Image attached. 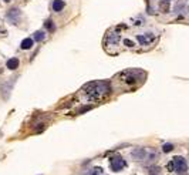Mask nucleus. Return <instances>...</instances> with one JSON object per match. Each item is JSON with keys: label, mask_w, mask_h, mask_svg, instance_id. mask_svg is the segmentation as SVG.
<instances>
[{"label": "nucleus", "mask_w": 189, "mask_h": 175, "mask_svg": "<svg viewBox=\"0 0 189 175\" xmlns=\"http://www.w3.org/2000/svg\"><path fill=\"white\" fill-rule=\"evenodd\" d=\"M101 172H103V170H101V168H94V170L91 171L90 175H101Z\"/></svg>", "instance_id": "nucleus-13"}, {"label": "nucleus", "mask_w": 189, "mask_h": 175, "mask_svg": "<svg viewBox=\"0 0 189 175\" xmlns=\"http://www.w3.org/2000/svg\"><path fill=\"white\" fill-rule=\"evenodd\" d=\"M131 157L136 161H140V162H154L158 159V154H156V151L151 150V148H136L131 152Z\"/></svg>", "instance_id": "nucleus-2"}, {"label": "nucleus", "mask_w": 189, "mask_h": 175, "mask_svg": "<svg viewBox=\"0 0 189 175\" xmlns=\"http://www.w3.org/2000/svg\"><path fill=\"white\" fill-rule=\"evenodd\" d=\"M168 170L169 171H173L176 174H185L188 171V162L184 157H173L168 164Z\"/></svg>", "instance_id": "nucleus-3"}, {"label": "nucleus", "mask_w": 189, "mask_h": 175, "mask_svg": "<svg viewBox=\"0 0 189 175\" xmlns=\"http://www.w3.org/2000/svg\"><path fill=\"white\" fill-rule=\"evenodd\" d=\"M33 38H24V40H23V42H21V44H20V47L21 49H23V50H29V49H31V47H33Z\"/></svg>", "instance_id": "nucleus-7"}, {"label": "nucleus", "mask_w": 189, "mask_h": 175, "mask_svg": "<svg viewBox=\"0 0 189 175\" xmlns=\"http://www.w3.org/2000/svg\"><path fill=\"white\" fill-rule=\"evenodd\" d=\"M63 7H64V2H63V0H54L53 2V10L60 12Z\"/></svg>", "instance_id": "nucleus-9"}, {"label": "nucleus", "mask_w": 189, "mask_h": 175, "mask_svg": "<svg viewBox=\"0 0 189 175\" xmlns=\"http://www.w3.org/2000/svg\"><path fill=\"white\" fill-rule=\"evenodd\" d=\"M81 93L88 101H98L110 93V87L104 81H91L82 87Z\"/></svg>", "instance_id": "nucleus-1"}, {"label": "nucleus", "mask_w": 189, "mask_h": 175, "mask_svg": "<svg viewBox=\"0 0 189 175\" xmlns=\"http://www.w3.org/2000/svg\"><path fill=\"white\" fill-rule=\"evenodd\" d=\"M124 43H125L127 46H129V47H134V43H132L131 40H124Z\"/></svg>", "instance_id": "nucleus-15"}, {"label": "nucleus", "mask_w": 189, "mask_h": 175, "mask_svg": "<svg viewBox=\"0 0 189 175\" xmlns=\"http://www.w3.org/2000/svg\"><path fill=\"white\" fill-rule=\"evenodd\" d=\"M19 67V58H10L7 61V68L9 70H16Z\"/></svg>", "instance_id": "nucleus-8"}, {"label": "nucleus", "mask_w": 189, "mask_h": 175, "mask_svg": "<svg viewBox=\"0 0 189 175\" xmlns=\"http://www.w3.org/2000/svg\"><path fill=\"white\" fill-rule=\"evenodd\" d=\"M4 2H10V0H4Z\"/></svg>", "instance_id": "nucleus-16"}, {"label": "nucleus", "mask_w": 189, "mask_h": 175, "mask_svg": "<svg viewBox=\"0 0 189 175\" xmlns=\"http://www.w3.org/2000/svg\"><path fill=\"white\" fill-rule=\"evenodd\" d=\"M33 36H34V40H36V42H43V40L45 38L44 33H43V31H40V30H38V31H36Z\"/></svg>", "instance_id": "nucleus-10"}, {"label": "nucleus", "mask_w": 189, "mask_h": 175, "mask_svg": "<svg viewBox=\"0 0 189 175\" xmlns=\"http://www.w3.org/2000/svg\"><path fill=\"white\" fill-rule=\"evenodd\" d=\"M154 38L155 37H154L152 34H140V36H138V42L144 46V44H151V43L154 42Z\"/></svg>", "instance_id": "nucleus-5"}, {"label": "nucleus", "mask_w": 189, "mask_h": 175, "mask_svg": "<svg viewBox=\"0 0 189 175\" xmlns=\"http://www.w3.org/2000/svg\"><path fill=\"white\" fill-rule=\"evenodd\" d=\"M16 16H19V17H20V10H19V9H12V10H10V12L7 13L9 20H12L13 23H16V21H17Z\"/></svg>", "instance_id": "nucleus-6"}, {"label": "nucleus", "mask_w": 189, "mask_h": 175, "mask_svg": "<svg viewBox=\"0 0 189 175\" xmlns=\"http://www.w3.org/2000/svg\"><path fill=\"white\" fill-rule=\"evenodd\" d=\"M125 165H127V162H125V159H124L121 155H114V157L110 159V167H111V170L114 172H118V171H121V170H124Z\"/></svg>", "instance_id": "nucleus-4"}, {"label": "nucleus", "mask_w": 189, "mask_h": 175, "mask_svg": "<svg viewBox=\"0 0 189 175\" xmlns=\"http://www.w3.org/2000/svg\"><path fill=\"white\" fill-rule=\"evenodd\" d=\"M166 2H168V0H166Z\"/></svg>", "instance_id": "nucleus-17"}, {"label": "nucleus", "mask_w": 189, "mask_h": 175, "mask_svg": "<svg viewBox=\"0 0 189 175\" xmlns=\"http://www.w3.org/2000/svg\"><path fill=\"white\" fill-rule=\"evenodd\" d=\"M172 150H173L172 144H165V145L162 147V151H164V152H171Z\"/></svg>", "instance_id": "nucleus-11"}, {"label": "nucleus", "mask_w": 189, "mask_h": 175, "mask_svg": "<svg viewBox=\"0 0 189 175\" xmlns=\"http://www.w3.org/2000/svg\"><path fill=\"white\" fill-rule=\"evenodd\" d=\"M45 27H47L50 31H53V30L56 29V26H54V23L51 20H47V21H45Z\"/></svg>", "instance_id": "nucleus-12"}, {"label": "nucleus", "mask_w": 189, "mask_h": 175, "mask_svg": "<svg viewBox=\"0 0 189 175\" xmlns=\"http://www.w3.org/2000/svg\"><path fill=\"white\" fill-rule=\"evenodd\" d=\"M158 172H159V168L158 167L151 168V175H158Z\"/></svg>", "instance_id": "nucleus-14"}]
</instances>
